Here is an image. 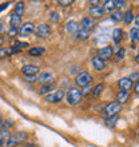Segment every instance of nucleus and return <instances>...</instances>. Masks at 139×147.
I'll return each instance as SVG.
<instances>
[{
	"mask_svg": "<svg viewBox=\"0 0 139 147\" xmlns=\"http://www.w3.org/2000/svg\"><path fill=\"white\" fill-rule=\"evenodd\" d=\"M66 31L68 32L70 35H74V34H76L79 31V23L75 22V20H71L68 23L66 24Z\"/></svg>",
	"mask_w": 139,
	"mask_h": 147,
	"instance_id": "nucleus-16",
	"label": "nucleus"
},
{
	"mask_svg": "<svg viewBox=\"0 0 139 147\" xmlns=\"http://www.w3.org/2000/svg\"><path fill=\"white\" fill-rule=\"evenodd\" d=\"M9 139H12L18 144V143H20V142H26V140L28 139V134L27 132H23V131L15 132V134H11V135H9Z\"/></svg>",
	"mask_w": 139,
	"mask_h": 147,
	"instance_id": "nucleus-12",
	"label": "nucleus"
},
{
	"mask_svg": "<svg viewBox=\"0 0 139 147\" xmlns=\"http://www.w3.org/2000/svg\"><path fill=\"white\" fill-rule=\"evenodd\" d=\"M103 90H104V84H103V83H99V84H98L96 87L92 90V91H94V92H92V96L94 98L101 96V94L103 92Z\"/></svg>",
	"mask_w": 139,
	"mask_h": 147,
	"instance_id": "nucleus-25",
	"label": "nucleus"
},
{
	"mask_svg": "<svg viewBox=\"0 0 139 147\" xmlns=\"http://www.w3.org/2000/svg\"><path fill=\"white\" fill-rule=\"evenodd\" d=\"M50 19L51 22H54V23H59V20H60V16H59L58 12H51L50 13Z\"/></svg>",
	"mask_w": 139,
	"mask_h": 147,
	"instance_id": "nucleus-32",
	"label": "nucleus"
},
{
	"mask_svg": "<svg viewBox=\"0 0 139 147\" xmlns=\"http://www.w3.org/2000/svg\"><path fill=\"white\" fill-rule=\"evenodd\" d=\"M124 55H126V48H119V51H118L115 55V60L116 62H120V60L124 58Z\"/></svg>",
	"mask_w": 139,
	"mask_h": 147,
	"instance_id": "nucleus-30",
	"label": "nucleus"
},
{
	"mask_svg": "<svg viewBox=\"0 0 139 147\" xmlns=\"http://www.w3.org/2000/svg\"><path fill=\"white\" fill-rule=\"evenodd\" d=\"M114 3H115V8L126 7V1H114Z\"/></svg>",
	"mask_w": 139,
	"mask_h": 147,
	"instance_id": "nucleus-38",
	"label": "nucleus"
},
{
	"mask_svg": "<svg viewBox=\"0 0 139 147\" xmlns=\"http://www.w3.org/2000/svg\"><path fill=\"white\" fill-rule=\"evenodd\" d=\"M103 7V11L106 12H110V13H112L114 12V9H115V3H114V0H107V1H104V5H102Z\"/></svg>",
	"mask_w": 139,
	"mask_h": 147,
	"instance_id": "nucleus-22",
	"label": "nucleus"
},
{
	"mask_svg": "<svg viewBox=\"0 0 139 147\" xmlns=\"http://www.w3.org/2000/svg\"><path fill=\"white\" fill-rule=\"evenodd\" d=\"M15 47L16 48H28V43H23V42H19V40H15Z\"/></svg>",
	"mask_w": 139,
	"mask_h": 147,
	"instance_id": "nucleus-34",
	"label": "nucleus"
},
{
	"mask_svg": "<svg viewBox=\"0 0 139 147\" xmlns=\"http://www.w3.org/2000/svg\"><path fill=\"white\" fill-rule=\"evenodd\" d=\"M8 134H9L8 130H0V144H1V146L4 144V139L8 136Z\"/></svg>",
	"mask_w": 139,
	"mask_h": 147,
	"instance_id": "nucleus-31",
	"label": "nucleus"
},
{
	"mask_svg": "<svg viewBox=\"0 0 139 147\" xmlns=\"http://www.w3.org/2000/svg\"><path fill=\"white\" fill-rule=\"evenodd\" d=\"M51 34H52V31H51V27L48 24H40L36 28V35L39 38H48V36H51Z\"/></svg>",
	"mask_w": 139,
	"mask_h": 147,
	"instance_id": "nucleus-6",
	"label": "nucleus"
},
{
	"mask_svg": "<svg viewBox=\"0 0 139 147\" xmlns=\"http://www.w3.org/2000/svg\"><path fill=\"white\" fill-rule=\"evenodd\" d=\"M90 13L92 16V20L94 19H101L102 16L104 15L103 7H102V5H92V7H90Z\"/></svg>",
	"mask_w": 139,
	"mask_h": 147,
	"instance_id": "nucleus-11",
	"label": "nucleus"
},
{
	"mask_svg": "<svg viewBox=\"0 0 139 147\" xmlns=\"http://www.w3.org/2000/svg\"><path fill=\"white\" fill-rule=\"evenodd\" d=\"M66 99L70 106H78L82 102V99H83L80 88H78V87H70L66 92Z\"/></svg>",
	"mask_w": 139,
	"mask_h": 147,
	"instance_id": "nucleus-1",
	"label": "nucleus"
},
{
	"mask_svg": "<svg viewBox=\"0 0 139 147\" xmlns=\"http://www.w3.org/2000/svg\"><path fill=\"white\" fill-rule=\"evenodd\" d=\"M123 36H124V32H123V30H120V28H115V30L112 31V40H114L115 44H119V43L122 42Z\"/></svg>",
	"mask_w": 139,
	"mask_h": 147,
	"instance_id": "nucleus-17",
	"label": "nucleus"
},
{
	"mask_svg": "<svg viewBox=\"0 0 139 147\" xmlns=\"http://www.w3.org/2000/svg\"><path fill=\"white\" fill-rule=\"evenodd\" d=\"M12 122H3V123H1V126H3V130H7L8 127H12Z\"/></svg>",
	"mask_w": 139,
	"mask_h": 147,
	"instance_id": "nucleus-39",
	"label": "nucleus"
},
{
	"mask_svg": "<svg viewBox=\"0 0 139 147\" xmlns=\"http://www.w3.org/2000/svg\"><path fill=\"white\" fill-rule=\"evenodd\" d=\"M91 82H92V76L90 75L87 71H82V72H79L76 75V78H75V84L78 86V87H86L87 84H91Z\"/></svg>",
	"mask_w": 139,
	"mask_h": 147,
	"instance_id": "nucleus-3",
	"label": "nucleus"
},
{
	"mask_svg": "<svg viewBox=\"0 0 139 147\" xmlns=\"http://www.w3.org/2000/svg\"><path fill=\"white\" fill-rule=\"evenodd\" d=\"M134 90H135L136 94L139 92V83H138V82H135V87H134Z\"/></svg>",
	"mask_w": 139,
	"mask_h": 147,
	"instance_id": "nucleus-42",
	"label": "nucleus"
},
{
	"mask_svg": "<svg viewBox=\"0 0 139 147\" xmlns=\"http://www.w3.org/2000/svg\"><path fill=\"white\" fill-rule=\"evenodd\" d=\"M91 63H92V67L95 68L96 71H104V68H106V63H104V60L102 58H99V56H92L91 58Z\"/></svg>",
	"mask_w": 139,
	"mask_h": 147,
	"instance_id": "nucleus-8",
	"label": "nucleus"
},
{
	"mask_svg": "<svg viewBox=\"0 0 139 147\" xmlns=\"http://www.w3.org/2000/svg\"><path fill=\"white\" fill-rule=\"evenodd\" d=\"M20 24H22V18L15 15V13H11L9 15V26H11V28H18Z\"/></svg>",
	"mask_w": 139,
	"mask_h": 147,
	"instance_id": "nucleus-18",
	"label": "nucleus"
},
{
	"mask_svg": "<svg viewBox=\"0 0 139 147\" xmlns=\"http://www.w3.org/2000/svg\"><path fill=\"white\" fill-rule=\"evenodd\" d=\"M18 34V28H11L9 31H8V35L9 36H15Z\"/></svg>",
	"mask_w": 139,
	"mask_h": 147,
	"instance_id": "nucleus-40",
	"label": "nucleus"
},
{
	"mask_svg": "<svg viewBox=\"0 0 139 147\" xmlns=\"http://www.w3.org/2000/svg\"><path fill=\"white\" fill-rule=\"evenodd\" d=\"M64 98H66V92H64L63 90H58V91H55V92L46 95L44 99H46V102H48V103H60Z\"/></svg>",
	"mask_w": 139,
	"mask_h": 147,
	"instance_id": "nucleus-4",
	"label": "nucleus"
},
{
	"mask_svg": "<svg viewBox=\"0 0 139 147\" xmlns=\"http://www.w3.org/2000/svg\"><path fill=\"white\" fill-rule=\"evenodd\" d=\"M1 123H3V116L0 115V124H1Z\"/></svg>",
	"mask_w": 139,
	"mask_h": 147,
	"instance_id": "nucleus-46",
	"label": "nucleus"
},
{
	"mask_svg": "<svg viewBox=\"0 0 139 147\" xmlns=\"http://www.w3.org/2000/svg\"><path fill=\"white\" fill-rule=\"evenodd\" d=\"M120 109H122V106L118 102H110L108 105H106V107L102 111V116L107 119V118H111L114 115H118L120 112Z\"/></svg>",
	"mask_w": 139,
	"mask_h": 147,
	"instance_id": "nucleus-2",
	"label": "nucleus"
},
{
	"mask_svg": "<svg viewBox=\"0 0 139 147\" xmlns=\"http://www.w3.org/2000/svg\"><path fill=\"white\" fill-rule=\"evenodd\" d=\"M90 36H91V32L84 31L82 28H79V31L76 32V39H79V40H87Z\"/></svg>",
	"mask_w": 139,
	"mask_h": 147,
	"instance_id": "nucleus-23",
	"label": "nucleus"
},
{
	"mask_svg": "<svg viewBox=\"0 0 139 147\" xmlns=\"http://www.w3.org/2000/svg\"><path fill=\"white\" fill-rule=\"evenodd\" d=\"M46 52V48L44 47H32L28 50V55H31V56H40Z\"/></svg>",
	"mask_w": 139,
	"mask_h": 147,
	"instance_id": "nucleus-19",
	"label": "nucleus"
},
{
	"mask_svg": "<svg viewBox=\"0 0 139 147\" xmlns=\"http://www.w3.org/2000/svg\"><path fill=\"white\" fill-rule=\"evenodd\" d=\"M118 119H119L118 115H114V116H111V118H107V119H106V126H107V127H114V126L116 124V122H118Z\"/></svg>",
	"mask_w": 139,
	"mask_h": 147,
	"instance_id": "nucleus-28",
	"label": "nucleus"
},
{
	"mask_svg": "<svg viewBox=\"0 0 139 147\" xmlns=\"http://www.w3.org/2000/svg\"><path fill=\"white\" fill-rule=\"evenodd\" d=\"M128 92H126V91H119V92L116 94V99H118V103H119L120 106L124 105V103H127L128 100Z\"/></svg>",
	"mask_w": 139,
	"mask_h": 147,
	"instance_id": "nucleus-20",
	"label": "nucleus"
},
{
	"mask_svg": "<svg viewBox=\"0 0 139 147\" xmlns=\"http://www.w3.org/2000/svg\"><path fill=\"white\" fill-rule=\"evenodd\" d=\"M1 27H4V22H3V19H0V31H1Z\"/></svg>",
	"mask_w": 139,
	"mask_h": 147,
	"instance_id": "nucleus-45",
	"label": "nucleus"
},
{
	"mask_svg": "<svg viewBox=\"0 0 139 147\" xmlns=\"http://www.w3.org/2000/svg\"><path fill=\"white\" fill-rule=\"evenodd\" d=\"M139 27V16H135V28Z\"/></svg>",
	"mask_w": 139,
	"mask_h": 147,
	"instance_id": "nucleus-43",
	"label": "nucleus"
},
{
	"mask_svg": "<svg viewBox=\"0 0 139 147\" xmlns=\"http://www.w3.org/2000/svg\"><path fill=\"white\" fill-rule=\"evenodd\" d=\"M72 4H74L72 0H59V5H62V7H70Z\"/></svg>",
	"mask_w": 139,
	"mask_h": 147,
	"instance_id": "nucleus-33",
	"label": "nucleus"
},
{
	"mask_svg": "<svg viewBox=\"0 0 139 147\" xmlns=\"http://www.w3.org/2000/svg\"><path fill=\"white\" fill-rule=\"evenodd\" d=\"M55 88V83H52V84H44L42 86V88H40V95H48L50 94V91H52V90Z\"/></svg>",
	"mask_w": 139,
	"mask_h": 147,
	"instance_id": "nucleus-24",
	"label": "nucleus"
},
{
	"mask_svg": "<svg viewBox=\"0 0 139 147\" xmlns=\"http://www.w3.org/2000/svg\"><path fill=\"white\" fill-rule=\"evenodd\" d=\"M123 19H124V22L127 24H130L134 20V12L131 11V9H128L126 13H123Z\"/></svg>",
	"mask_w": 139,
	"mask_h": 147,
	"instance_id": "nucleus-29",
	"label": "nucleus"
},
{
	"mask_svg": "<svg viewBox=\"0 0 139 147\" xmlns=\"http://www.w3.org/2000/svg\"><path fill=\"white\" fill-rule=\"evenodd\" d=\"M22 72L24 74V76L27 75H36L39 72V67L38 66H34V64H27L22 68Z\"/></svg>",
	"mask_w": 139,
	"mask_h": 147,
	"instance_id": "nucleus-15",
	"label": "nucleus"
},
{
	"mask_svg": "<svg viewBox=\"0 0 139 147\" xmlns=\"http://www.w3.org/2000/svg\"><path fill=\"white\" fill-rule=\"evenodd\" d=\"M112 54H114V50H112L111 46H106L103 47V48H101L99 50V58H102L103 60H106V59H110L112 56Z\"/></svg>",
	"mask_w": 139,
	"mask_h": 147,
	"instance_id": "nucleus-14",
	"label": "nucleus"
},
{
	"mask_svg": "<svg viewBox=\"0 0 139 147\" xmlns=\"http://www.w3.org/2000/svg\"><path fill=\"white\" fill-rule=\"evenodd\" d=\"M34 31H35L34 23H31V22H27V23H23V24H22V27H20V30L18 32H19V35L22 36V38H26V36L31 35Z\"/></svg>",
	"mask_w": 139,
	"mask_h": 147,
	"instance_id": "nucleus-5",
	"label": "nucleus"
},
{
	"mask_svg": "<svg viewBox=\"0 0 139 147\" xmlns=\"http://www.w3.org/2000/svg\"><path fill=\"white\" fill-rule=\"evenodd\" d=\"M118 86H119L120 91H126V92H128L132 87V82L128 78H122V79H119V82H118Z\"/></svg>",
	"mask_w": 139,
	"mask_h": 147,
	"instance_id": "nucleus-13",
	"label": "nucleus"
},
{
	"mask_svg": "<svg viewBox=\"0 0 139 147\" xmlns=\"http://www.w3.org/2000/svg\"><path fill=\"white\" fill-rule=\"evenodd\" d=\"M8 5H11V3H9V1H7V3H1V4H0V12L5 11V9L8 8Z\"/></svg>",
	"mask_w": 139,
	"mask_h": 147,
	"instance_id": "nucleus-37",
	"label": "nucleus"
},
{
	"mask_svg": "<svg viewBox=\"0 0 139 147\" xmlns=\"http://www.w3.org/2000/svg\"><path fill=\"white\" fill-rule=\"evenodd\" d=\"M20 50L16 47H5V48H0V59H5L13 54H19Z\"/></svg>",
	"mask_w": 139,
	"mask_h": 147,
	"instance_id": "nucleus-7",
	"label": "nucleus"
},
{
	"mask_svg": "<svg viewBox=\"0 0 139 147\" xmlns=\"http://www.w3.org/2000/svg\"><path fill=\"white\" fill-rule=\"evenodd\" d=\"M91 91H92V87H91V84H87L86 87H83L82 95H88V94H91Z\"/></svg>",
	"mask_w": 139,
	"mask_h": 147,
	"instance_id": "nucleus-35",
	"label": "nucleus"
},
{
	"mask_svg": "<svg viewBox=\"0 0 139 147\" xmlns=\"http://www.w3.org/2000/svg\"><path fill=\"white\" fill-rule=\"evenodd\" d=\"M95 27V20H92L91 18H83L82 19V23H80V27L82 30H84V31H88L91 32V30Z\"/></svg>",
	"mask_w": 139,
	"mask_h": 147,
	"instance_id": "nucleus-9",
	"label": "nucleus"
},
{
	"mask_svg": "<svg viewBox=\"0 0 139 147\" xmlns=\"http://www.w3.org/2000/svg\"><path fill=\"white\" fill-rule=\"evenodd\" d=\"M3 44H4V38L0 36V47H3Z\"/></svg>",
	"mask_w": 139,
	"mask_h": 147,
	"instance_id": "nucleus-44",
	"label": "nucleus"
},
{
	"mask_svg": "<svg viewBox=\"0 0 139 147\" xmlns=\"http://www.w3.org/2000/svg\"><path fill=\"white\" fill-rule=\"evenodd\" d=\"M13 13L20 16V18L24 15V3L23 1H18V3H16L15 8H13Z\"/></svg>",
	"mask_w": 139,
	"mask_h": 147,
	"instance_id": "nucleus-21",
	"label": "nucleus"
},
{
	"mask_svg": "<svg viewBox=\"0 0 139 147\" xmlns=\"http://www.w3.org/2000/svg\"><path fill=\"white\" fill-rule=\"evenodd\" d=\"M111 20L112 22H120V20H123V12L122 11H114L111 13Z\"/></svg>",
	"mask_w": 139,
	"mask_h": 147,
	"instance_id": "nucleus-26",
	"label": "nucleus"
},
{
	"mask_svg": "<svg viewBox=\"0 0 139 147\" xmlns=\"http://www.w3.org/2000/svg\"><path fill=\"white\" fill-rule=\"evenodd\" d=\"M38 82H39V83H42L43 86H44V84H52V83L55 82V79H54V75H52V74L43 72L42 75L38 78Z\"/></svg>",
	"mask_w": 139,
	"mask_h": 147,
	"instance_id": "nucleus-10",
	"label": "nucleus"
},
{
	"mask_svg": "<svg viewBox=\"0 0 139 147\" xmlns=\"http://www.w3.org/2000/svg\"><path fill=\"white\" fill-rule=\"evenodd\" d=\"M26 80H27L28 83H35V82H38V76H36V75H27V76H26Z\"/></svg>",
	"mask_w": 139,
	"mask_h": 147,
	"instance_id": "nucleus-36",
	"label": "nucleus"
},
{
	"mask_svg": "<svg viewBox=\"0 0 139 147\" xmlns=\"http://www.w3.org/2000/svg\"><path fill=\"white\" fill-rule=\"evenodd\" d=\"M130 39H131V42H138L139 39V30L138 28H131L130 30Z\"/></svg>",
	"mask_w": 139,
	"mask_h": 147,
	"instance_id": "nucleus-27",
	"label": "nucleus"
},
{
	"mask_svg": "<svg viewBox=\"0 0 139 147\" xmlns=\"http://www.w3.org/2000/svg\"><path fill=\"white\" fill-rule=\"evenodd\" d=\"M128 79H130V80H138V72H134V74H131V76H130V78H128Z\"/></svg>",
	"mask_w": 139,
	"mask_h": 147,
	"instance_id": "nucleus-41",
	"label": "nucleus"
}]
</instances>
